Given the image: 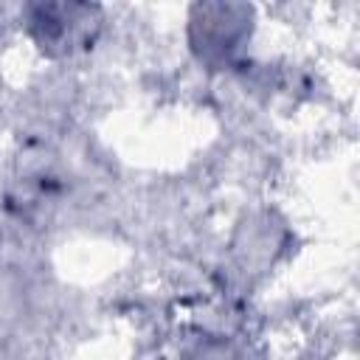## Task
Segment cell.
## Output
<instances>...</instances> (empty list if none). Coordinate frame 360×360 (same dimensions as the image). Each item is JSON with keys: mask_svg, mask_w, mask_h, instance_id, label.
Here are the masks:
<instances>
[{"mask_svg": "<svg viewBox=\"0 0 360 360\" xmlns=\"http://www.w3.org/2000/svg\"><path fill=\"white\" fill-rule=\"evenodd\" d=\"M31 22H37L39 42H45L48 48H59L65 53L93 39L96 25H98L93 20V8H84V6H42L37 8V20Z\"/></svg>", "mask_w": 360, "mask_h": 360, "instance_id": "obj_1", "label": "cell"}]
</instances>
